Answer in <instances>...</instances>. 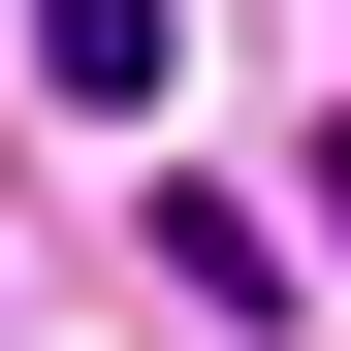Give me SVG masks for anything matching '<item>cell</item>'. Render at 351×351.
<instances>
[{"instance_id":"6da1fadb","label":"cell","mask_w":351,"mask_h":351,"mask_svg":"<svg viewBox=\"0 0 351 351\" xmlns=\"http://www.w3.org/2000/svg\"><path fill=\"white\" fill-rule=\"evenodd\" d=\"M32 64H64V96H160V64H192V0H32Z\"/></svg>"},{"instance_id":"7a4b0ae2","label":"cell","mask_w":351,"mask_h":351,"mask_svg":"<svg viewBox=\"0 0 351 351\" xmlns=\"http://www.w3.org/2000/svg\"><path fill=\"white\" fill-rule=\"evenodd\" d=\"M319 256H351V128H319Z\"/></svg>"}]
</instances>
